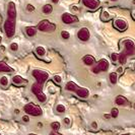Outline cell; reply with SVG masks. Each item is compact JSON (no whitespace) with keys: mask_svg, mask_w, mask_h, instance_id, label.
I'll list each match as a JSON object with an SVG mask.
<instances>
[{"mask_svg":"<svg viewBox=\"0 0 135 135\" xmlns=\"http://www.w3.org/2000/svg\"><path fill=\"white\" fill-rule=\"evenodd\" d=\"M91 127H93V128H98V124H97V122H93V123H91Z\"/></svg>","mask_w":135,"mask_h":135,"instance_id":"36","label":"cell"},{"mask_svg":"<svg viewBox=\"0 0 135 135\" xmlns=\"http://www.w3.org/2000/svg\"><path fill=\"white\" fill-rule=\"evenodd\" d=\"M12 71H13V69L10 66H8L5 62H3V61L0 62V72H12Z\"/></svg>","mask_w":135,"mask_h":135,"instance_id":"16","label":"cell"},{"mask_svg":"<svg viewBox=\"0 0 135 135\" xmlns=\"http://www.w3.org/2000/svg\"><path fill=\"white\" fill-rule=\"evenodd\" d=\"M25 112L27 113V115H32V116H41L43 114L42 109L39 106L33 104V103L27 104L25 106Z\"/></svg>","mask_w":135,"mask_h":135,"instance_id":"3","label":"cell"},{"mask_svg":"<svg viewBox=\"0 0 135 135\" xmlns=\"http://www.w3.org/2000/svg\"><path fill=\"white\" fill-rule=\"evenodd\" d=\"M77 85L75 84L74 82H72V81H69L67 84H66V86H65V88L67 89L68 91H75L76 89H77Z\"/></svg>","mask_w":135,"mask_h":135,"instance_id":"18","label":"cell"},{"mask_svg":"<svg viewBox=\"0 0 135 135\" xmlns=\"http://www.w3.org/2000/svg\"><path fill=\"white\" fill-rule=\"evenodd\" d=\"M75 93L81 99H86L89 95V90L85 88H77V89L75 90Z\"/></svg>","mask_w":135,"mask_h":135,"instance_id":"13","label":"cell"},{"mask_svg":"<svg viewBox=\"0 0 135 135\" xmlns=\"http://www.w3.org/2000/svg\"><path fill=\"white\" fill-rule=\"evenodd\" d=\"M36 53H37L38 56L42 57V56H44V55L46 54V50H45L43 47H37V49H36Z\"/></svg>","mask_w":135,"mask_h":135,"instance_id":"21","label":"cell"},{"mask_svg":"<svg viewBox=\"0 0 135 135\" xmlns=\"http://www.w3.org/2000/svg\"><path fill=\"white\" fill-rule=\"evenodd\" d=\"M112 1H116V0H112Z\"/></svg>","mask_w":135,"mask_h":135,"instance_id":"44","label":"cell"},{"mask_svg":"<svg viewBox=\"0 0 135 135\" xmlns=\"http://www.w3.org/2000/svg\"><path fill=\"white\" fill-rule=\"evenodd\" d=\"M32 91L37 95L38 100H39L41 103L46 102L47 98H46V95L43 93V84H42V83H39V82L34 83L33 86H32Z\"/></svg>","mask_w":135,"mask_h":135,"instance_id":"1","label":"cell"},{"mask_svg":"<svg viewBox=\"0 0 135 135\" xmlns=\"http://www.w3.org/2000/svg\"><path fill=\"white\" fill-rule=\"evenodd\" d=\"M51 128L53 129V130H59L60 129V123L59 122H53L52 124H51Z\"/></svg>","mask_w":135,"mask_h":135,"instance_id":"27","label":"cell"},{"mask_svg":"<svg viewBox=\"0 0 135 135\" xmlns=\"http://www.w3.org/2000/svg\"><path fill=\"white\" fill-rule=\"evenodd\" d=\"M38 28L42 31V32H48V33H50V32H53L56 30V25L54 23H52V22H50L49 20H42L40 21V23L38 25Z\"/></svg>","mask_w":135,"mask_h":135,"instance_id":"5","label":"cell"},{"mask_svg":"<svg viewBox=\"0 0 135 135\" xmlns=\"http://www.w3.org/2000/svg\"><path fill=\"white\" fill-rule=\"evenodd\" d=\"M115 102H116V104L119 105V106H123V105H126V104H127L126 98H124L123 95H118V97L116 98Z\"/></svg>","mask_w":135,"mask_h":135,"instance_id":"17","label":"cell"},{"mask_svg":"<svg viewBox=\"0 0 135 135\" xmlns=\"http://www.w3.org/2000/svg\"><path fill=\"white\" fill-rule=\"evenodd\" d=\"M118 71H119V72H122V68L121 67L119 68V69H118Z\"/></svg>","mask_w":135,"mask_h":135,"instance_id":"40","label":"cell"},{"mask_svg":"<svg viewBox=\"0 0 135 135\" xmlns=\"http://www.w3.org/2000/svg\"><path fill=\"white\" fill-rule=\"evenodd\" d=\"M124 51L123 53L127 55V56H131V55H134L135 54V46H134V43L132 41L127 40L124 42Z\"/></svg>","mask_w":135,"mask_h":135,"instance_id":"7","label":"cell"},{"mask_svg":"<svg viewBox=\"0 0 135 135\" xmlns=\"http://www.w3.org/2000/svg\"><path fill=\"white\" fill-rule=\"evenodd\" d=\"M58 1H59V0H52L53 3H58Z\"/></svg>","mask_w":135,"mask_h":135,"instance_id":"38","label":"cell"},{"mask_svg":"<svg viewBox=\"0 0 135 135\" xmlns=\"http://www.w3.org/2000/svg\"><path fill=\"white\" fill-rule=\"evenodd\" d=\"M119 115V110L117 108H113L112 109V111H111V117H113V118H117Z\"/></svg>","mask_w":135,"mask_h":135,"instance_id":"26","label":"cell"},{"mask_svg":"<svg viewBox=\"0 0 135 135\" xmlns=\"http://www.w3.org/2000/svg\"><path fill=\"white\" fill-rule=\"evenodd\" d=\"M118 60H119V62H120L121 64H125V63H126V60H127V55L122 52L121 54L119 55V59H118Z\"/></svg>","mask_w":135,"mask_h":135,"instance_id":"22","label":"cell"},{"mask_svg":"<svg viewBox=\"0 0 135 135\" xmlns=\"http://www.w3.org/2000/svg\"><path fill=\"white\" fill-rule=\"evenodd\" d=\"M10 49H11L12 51H17V49H18V45H17L16 43H12V44L10 45Z\"/></svg>","mask_w":135,"mask_h":135,"instance_id":"32","label":"cell"},{"mask_svg":"<svg viewBox=\"0 0 135 135\" xmlns=\"http://www.w3.org/2000/svg\"><path fill=\"white\" fill-rule=\"evenodd\" d=\"M52 11H53V7H52L51 4H46V5H44V7H43V12L45 14L51 13Z\"/></svg>","mask_w":135,"mask_h":135,"instance_id":"20","label":"cell"},{"mask_svg":"<svg viewBox=\"0 0 135 135\" xmlns=\"http://www.w3.org/2000/svg\"><path fill=\"white\" fill-rule=\"evenodd\" d=\"M33 76L37 79V82L43 84L49 78V73L46 71L40 70V69H35V70H33Z\"/></svg>","mask_w":135,"mask_h":135,"instance_id":"4","label":"cell"},{"mask_svg":"<svg viewBox=\"0 0 135 135\" xmlns=\"http://www.w3.org/2000/svg\"><path fill=\"white\" fill-rule=\"evenodd\" d=\"M15 18H9L7 17L6 21L4 23V31L5 34L8 38L13 37L14 33H15Z\"/></svg>","mask_w":135,"mask_h":135,"instance_id":"2","label":"cell"},{"mask_svg":"<svg viewBox=\"0 0 135 135\" xmlns=\"http://www.w3.org/2000/svg\"><path fill=\"white\" fill-rule=\"evenodd\" d=\"M12 81H13V83L15 85H21V84H26L27 82V79H25V78H22L21 76L20 75H15L13 76V78H12Z\"/></svg>","mask_w":135,"mask_h":135,"instance_id":"15","label":"cell"},{"mask_svg":"<svg viewBox=\"0 0 135 135\" xmlns=\"http://www.w3.org/2000/svg\"><path fill=\"white\" fill-rule=\"evenodd\" d=\"M7 17L9 18H15L16 20V8L13 2H9L8 8H7Z\"/></svg>","mask_w":135,"mask_h":135,"instance_id":"11","label":"cell"},{"mask_svg":"<svg viewBox=\"0 0 135 135\" xmlns=\"http://www.w3.org/2000/svg\"><path fill=\"white\" fill-rule=\"evenodd\" d=\"M27 11H34V10H35V7L33 6L32 4H27Z\"/></svg>","mask_w":135,"mask_h":135,"instance_id":"33","label":"cell"},{"mask_svg":"<svg viewBox=\"0 0 135 135\" xmlns=\"http://www.w3.org/2000/svg\"><path fill=\"white\" fill-rule=\"evenodd\" d=\"M114 27L117 28V30H119V31H125L126 28H127V22L125 21L124 20H116L114 21Z\"/></svg>","mask_w":135,"mask_h":135,"instance_id":"12","label":"cell"},{"mask_svg":"<svg viewBox=\"0 0 135 135\" xmlns=\"http://www.w3.org/2000/svg\"><path fill=\"white\" fill-rule=\"evenodd\" d=\"M62 21L64 23H73V22H76L77 21V17L75 15H72V14L68 13V12H65V13L62 14Z\"/></svg>","mask_w":135,"mask_h":135,"instance_id":"9","label":"cell"},{"mask_svg":"<svg viewBox=\"0 0 135 135\" xmlns=\"http://www.w3.org/2000/svg\"><path fill=\"white\" fill-rule=\"evenodd\" d=\"M110 81H111V83H113V84H115L116 82H117V73L116 72H112V73H110Z\"/></svg>","mask_w":135,"mask_h":135,"instance_id":"23","label":"cell"},{"mask_svg":"<svg viewBox=\"0 0 135 135\" xmlns=\"http://www.w3.org/2000/svg\"><path fill=\"white\" fill-rule=\"evenodd\" d=\"M101 17H102V20H103L107 21V20H110V14L108 13V11L103 10V11H102V14H101Z\"/></svg>","mask_w":135,"mask_h":135,"instance_id":"24","label":"cell"},{"mask_svg":"<svg viewBox=\"0 0 135 135\" xmlns=\"http://www.w3.org/2000/svg\"><path fill=\"white\" fill-rule=\"evenodd\" d=\"M105 117H106L107 119H109V118H111V115H105Z\"/></svg>","mask_w":135,"mask_h":135,"instance_id":"39","label":"cell"},{"mask_svg":"<svg viewBox=\"0 0 135 135\" xmlns=\"http://www.w3.org/2000/svg\"><path fill=\"white\" fill-rule=\"evenodd\" d=\"M0 135H1V134H0Z\"/></svg>","mask_w":135,"mask_h":135,"instance_id":"46","label":"cell"},{"mask_svg":"<svg viewBox=\"0 0 135 135\" xmlns=\"http://www.w3.org/2000/svg\"><path fill=\"white\" fill-rule=\"evenodd\" d=\"M1 41H2V37L0 36V43H1Z\"/></svg>","mask_w":135,"mask_h":135,"instance_id":"41","label":"cell"},{"mask_svg":"<svg viewBox=\"0 0 135 135\" xmlns=\"http://www.w3.org/2000/svg\"><path fill=\"white\" fill-rule=\"evenodd\" d=\"M120 135H130V134H128V133H125V134H120Z\"/></svg>","mask_w":135,"mask_h":135,"instance_id":"42","label":"cell"},{"mask_svg":"<svg viewBox=\"0 0 135 135\" xmlns=\"http://www.w3.org/2000/svg\"><path fill=\"white\" fill-rule=\"evenodd\" d=\"M111 59L113 62H116V61L119 59V55L117 54V53H113V54H111Z\"/></svg>","mask_w":135,"mask_h":135,"instance_id":"30","label":"cell"},{"mask_svg":"<svg viewBox=\"0 0 135 135\" xmlns=\"http://www.w3.org/2000/svg\"><path fill=\"white\" fill-rule=\"evenodd\" d=\"M50 135H62V134H59V133H57V132H52Z\"/></svg>","mask_w":135,"mask_h":135,"instance_id":"37","label":"cell"},{"mask_svg":"<svg viewBox=\"0 0 135 135\" xmlns=\"http://www.w3.org/2000/svg\"><path fill=\"white\" fill-rule=\"evenodd\" d=\"M82 3L84 6L89 9H95L100 6V0H82Z\"/></svg>","mask_w":135,"mask_h":135,"instance_id":"10","label":"cell"},{"mask_svg":"<svg viewBox=\"0 0 135 135\" xmlns=\"http://www.w3.org/2000/svg\"><path fill=\"white\" fill-rule=\"evenodd\" d=\"M26 33H27V35L28 37H34V36H36V34H37V31H36L35 27H27V28H26Z\"/></svg>","mask_w":135,"mask_h":135,"instance_id":"19","label":"cell"},{"mask_svg":"<svg viewBox=\"0 0 135 135\" xmlns=\"http://www.w3.org/2000/svg\"><path fill=\"white\" fill-rule=\"evenodd\" d=\"M108 68H109L108 60H106V59H101V60L97 63V65H95V67L93 68V71H94V73H99V72H101V71H107Z\"/></svg>","mask_w":135,"mask_h":135,"instance_id":"6","label":"cell"},{"mask_svg":"<svg viewBox=\"0 0 135 135\" xmlns=\"http://www.w3.org/2000/svg\"><path fill=\"white\" fill-rule=\"evenodd\" d=\"M0 84L2 86H7L8 85V78H7V76H2L0 78Z\"/></svg>","mask_w":135,"mask_h":135,"instance_id":"25","label":"cell"},{"mask_svg":"<svg viewBox=\"0 0 135 135\" xmlns=\"http://www.w3.org/2000/svg\"><path fill=\"white\" fill-rule=\"evenodd\" d=\"M53 80L55 82H57V83H61V81H62V78H61L60 75H55L54 77H53Z\"/></svg>","mask_w":135,"mask_h":135,"instance_id":"31","label":"cell"},{"mask_svg":"<svg viewBox=\"0 0 135 135\" xmlns=\"http://www.w3.org/2000/svg\"><path fill=\"white\" fill-rule=\"evenodd\" d=\"M30 135H38V134H35V133H32V134H30Z\"/></svg>","mask_w":135,"mask_h":135,"instance_id":"43","label":"cell"},{"mask_svg":"<svg viewBox=\"0 0 135 135\" xmlns=\"http://www.w3.org/2000/svg\"><path fill=\"white\" fill-rule=\"evenodd\" d=\"M134 109H135V104H134Z\"/></svg>","mask_w":135,"mask_h":135,"instance_id":"45","label":"cell"},{"mask_svg":"<svg viewBox=\"0 0 135 135\" xmlns=\"http://www.w3.org/2000/svg\"><path fill=\"white\" fill-rule=\"evenodd\" d=\"M22 120H23L25 122H28V121H30V117H28L27 115L23 116V117H22Z\"/></svg>","mask_w":135,"mask_h":135,"instance_id":"34","label":"cell"},{"mask_svg":"<svg viewBox=\"0 0 135 135\" xmlns=\"http://www.w3.org/2000/svg\"><path fill=\"white\" fill-rule=\"evenodd\" d=\"M77 37L80 41H83V42H86L88 41L89 37H90V34H89V31H88L86 27H82L78 31L77 33Z\"/></svg>","mask_w":135,"mask_h":135,"instance_id":"8","label":"cell"},{"mask_svg":"<svg viewBox=\"0 0 135 135\" xmlns=\"http://www.w3.org/2000/svg\"><path fill=\"white\" fill-rule=\"evenodd\" d=\"M61 37H62L63 39L67 40V39L70 38V35H69V33H68L67 31H62V32H61Z\"/></svg>","mask_w":135,"mask_h":135,"instance_id":"28","label":"cell"},{"mask_svg":"<svg viewBox=\"0 0 135 135\" xmlns=\"http://www.w3.org/2000/svg\"><path fill=\"white\" fill-rule=\"evenodd\" d=\"M56 111H57L58 113H64V112H65V107H64L63 105H58V106L56 107Z\"/></svg>","mask_w":135,"mask_h":135,"instance_id":"29","label":"cell"},{"mask_svg":"<svg viewBox=\"0 0 135 135\" xmlns=\"http://www.w3.org/2000/svg\"><path fill=\"white\" fill-rule=\"evenodd\" d=\"M64 123H65L66 125H69V124H70V119H69V118H64Z\"/></svg>","mask_w":135,"mask_h":135,"instance_id":"35","label":"cell"},{"mask_svg":"<svg viewBox=\"0 0 135 135\" xmlns=\"http://www.w3.org/2000/svg\"><path fill=\"white\" fill-rule=\"evenodd\" d=\"M83 63L85 64V65H88V66H90V65H94L95 63V59L94 56H91V55H85L84 57H83Z\"/></svg>","mask_w":135,"mask_h":135,"instance_id":"14","label":"cell"}]
</instances>
